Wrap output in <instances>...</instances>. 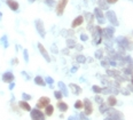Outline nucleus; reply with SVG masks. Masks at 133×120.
I'll list each match as a JSON object with an SVG mask.
<instances>
[{
	"mask_svg": "<svg viewBox=\"0 0 133 120\" xmlns=\"http://www.w3.org/2000/svg\"><path fill=\"white\" fill-rule=\"evenodd\" d=\"M45 1H47L48 3H52V2H53V0H45Z\"/></svg>",
	"mask_w": 133,
	"mask_h": 120,
	"instance_id": "bb28decb",
	"label": "nucleus"
},
{
	"mask_svg": "<svg viewBox=\"0 0 133 120\" xmlns=\"http://www.w3.org/2000/svg\"><path fill=\"white\" fill-rule=\"evenodd\" d=\"M67 3H68V0H60L59 3H57V7H56V13H57V15H62L63 10H64L65 6H67Z\"/></svg>",
	"mask_w": 133,
	"mask_h": 120,
	"instance_id": "f03ea898",
	"label": "nucleus"
},
{
	"mask_svg": "<svg viewBox=\"0 0 133 120\" xmlns=\"http://www.w3.org/2000/svg\"><path fill=\"white\" fill-rule=\"evenodd\" d=\"M29 1H30V2H32V1H35V0H29Z\"/></svg>",
	"mask_w": 133,
	"mask_h": 120,
	"instance_id": "c85d7f7f",
	"label": "nucleus"
},
{
	"mask_svg": "<svg viewBox=\"0 0 133 120\" xmlns=\"http://www.w3.org/2000/svg\"><path fill=\"white\" fill-rule=\"evenodd\" d=\"M115 103H116V99L114 98V97H110V98H109V104L110 105H114Z\"/></svg>",
	"mask_w": 133,
	"mask_h": 120,
	"instance_id": "6ab92c4d",
	"label": "nucleus"
},
{
	"mask_svg": "<svg viewBox=\"0 0 133 120\" xmlns=\"http://www.w3.org/2000/svg\"><path fill=\"white\" fill-rule=\"evenodd\" d=\"M45 109H46V110H45V112H46V116H52V114H53L54 108H53V106H52L50 104H48Z\"/></svg>",
	"mask_w": 133,
	"mask_h": 120,
	"instance_id": "9d476101",
	"label": "nucleus"
},
{
	"mask_svg": "<svg viewBox=\"0 0 133 120\" xmlns=\"http://www.w3.org/2000/svg\"><path fill=\"white\" fill-rule=\"evenodd\" d=\"M46 81H47L48 84H53V79L50 78V77H47V78H46Z\"/></svg>",
	"mask_w": 133,
	"mask_h": 120,
	"instance_id": "4be33fe9",
	"label": "nucleus"
},
{
	"mask_svg": "<svg viewBox=\"0 0 133 120\" xmlns=\"http://www.w3.org/2000/svg\"><path fill=\"white\" fill-rule=\"evenodd\" d=\"M36 26H37V29H38L40 36L44 37L45 36V31H44V26H43V22L42 21H37L36 22Z\"/></svg>",
	"mask_w": 133,
	"mask_h": 120,
	"instance_id": "423d86ee",
	"label": "nucleus"
},
{
	"mask_svg": "<svg viewBox=\"0 0 133 120\" xmlns=\"http://www.w3.org/2000/svg\"><path fill=\"white\" fill-rule=\"evenodd\" d=\"M54 95H55V97L57 99H60V98H62V94L60 93V92H55V93H54Z\"/></svg>",
	"mask_w": 133,
	"mask_h": 120,
	"instance_id": "f3484780",
	"label": "nucleus"
},
{
	"mask_svg": "<svg viewBox=\"0 0 133 120\" xmlns=\"http://www.w3.org/2000/svg\"><path fill=\"white\" fill-rule=\"evenodd\" d=\"M57 106H59V109L61 111H67V110H68V105L63 102H60L59 104H57Z\"/></svg>",
	"mask_w": 133,
	"mask_h": 120,
	"instance_id": "ddd939ff",
	"label": "nucleus"
},
{
	"mask_svg": "<svg viewBox=\"0 0 133 120\" xmlns=\"http://www.w3.org/2000/svg\"><path fill=\"white\" fill-rule=\"evenodd\" d=\"M108 1H109L110 3H114V2H116V1H117V0H108Z\"/></svg>",
	"mask_w": 133,
	"mask_h": 120,
	"instance_id": "393cba45",
	"label": "nucleus"
},
{
	"mask_svg": "<svg viewBox=\"0 0 133 120\" xmlns=\"http://www.w3.org/2000/svg\"><path fill=\"white\" fill-rule=\"evenodd\" d=\"M2 80L5 82H12L14 80V75H13L12 72H6V73H3L2 75Z\"/></svg>",
	"mask_w": 133,
	"mask_h": 120,
	"instance_id": "20e7f679",
	"label": "nucleus"
},
{
	"mask_svg": "<svg viewBox=\"0 0 133 120\" xmlns=\"http://www.w3.org/2000/svg\"><path fill=\"white\" fill-rule=\"evenodd\" d=\"M48 104H49V98H48V97H42V98L38 101V103H37V108L38 109L46 108Z\"/></svg>",
	"mask_w": 133,
	"mask_h": 120,
	"instance_id": "7ed1b4c3",
	"label": "nucleus"
},
{
	"mask_svg": "<svg viewBox=\"0 0 133 120\" xmlns=\"http://www.w3.org/2000/svg\"><path fill=\"white\" fill-rule=\"evenodd\" d=\"M59 86H60V88H61V90H62L63 93H64V95H65V96L68 95V92H67V88H65V85L63 84V82H59Z\"/></svg>",
	"mask_w": 133,
	"mask_h": 120,
	"instance_id": "4468645a",
	"label": "nucleus"
},
{
	"mask_svg": "<svg viewBox=\"0 0 133 120\" xmlns=\"http://www.w3.org/2000/svg\"><path fill=\"white\" fill-rule=\"evenodd\" d=\"M7 5H8L9 8L12 10H17L18 9V3L15 0H7Z\"/></svg>",
	"mask_w": 133,
	"mask_h": 120,
	"instance_id": "39448f33",
	"label": "nucleus"
},
{
	"mask_svg": "<svg viewBox=\"0 0 133 120\" xmlns=\"http://www.w3.org/2000/svg\"><path fill=\"white\" fill-rule=\"evenodd\" d=\"M77 60L79 61V62H84V57H83V56H78V57H77Z\"/></svg>",
	"mask_w": 133,
	"mask_h": 120,
	"instance_id": "5701e85b",
	"label": "nucleus"
},
{
	"mask_svg": "<svg viewBox=\"0 0 133 120\" xmlns=\"http://www.w3.org/2000/svg\"><path fill=\"white\" fill-rule=\"evenodd\" d=\"M86 39H87V37L86 36H82V40H86Z\"/></svg>",
	"mask_w": 133,
	"mask_h": 120,
	"instance_id": "a878e982",
	"label": "nucleus"
},
{
	"mask_svg": "<svg viewBox=\"0 0 133 120\" xmlns=\"http://www.w3.org/2000/svg\"><path fill=\"white\" fill-rule=\"evenodd\" d=\"M70 87L72 88V92H75V93H79L80 89L78 86H76V85H70Z\"/></svg>",
	"mask_w": 133,
	"mask_h": 120,
	"instance_id": "2eb2a0df",
	"label": "nucleus"
},
{
	"mask_svg": "<svg viewBox=\"0 0 133 120\" xmlns=\"http://www.w3.org/2000/svg\"><path fill=\"white\" fill-rule=\"evenodd\" d=\"M75 108L76 109H82L83 108V102H82V101H77L76 104H75Z\"/></svg>",
	"mask_w": 133,
	"mask_h": 120,
	"instance_id": "dca6fc26",
	"label": "nucleus"
},
{
	"mask_svg": "<svg viewBox=\"0 0 133 120\" xmlns=\"http://www.w3.org/2000/svg\"><path fill=\"white\" fill-rule=\"evenodd\" d=\"M1 15H2V14H1V13H0V20H1Z\"/></svg>",
	"mask_w": 133,
	"mask_h": 120,
	"instance_id": "cd10ccee",
	"label": "nucleus"
},
{
	"mask_svg": "<svg viewBox=\"0 0 133 120\" xmlns=\"http://www.w3.org/2000/svg\"><path fill=\"white\" fill-rule=\"evenodd\" d=\"M18 105L21 106L23 110H25V111H31V108H30V105L28 104L27 102H24V101H22V102L18 103Z\"/></svg>",
	"mask_w": 133,
	"mask_h": 120,
	"instance_id": "1a4fd4ad",
	"label": "nucleus"
},
{
	"mask_svg": "<svg viewBox=\"0 0 133 120\" xmlns=\"http://www.w3.org/2000/svg\"><path fill=\"white\" fill-rule=\"evenodd\" d=\"M23 98H24V99H30V98H31V96L24 93V94H23Z\"/></svg>",
	"mask_w": 133,
	"mask_h": 120,
	"instance_id": "412c9836",
	"label": "nucleus"
},
{
	"mask_svg": "<svg viewBox=\"0 0 133 120\" xmlns=\"http://www.w3.org/2000/svg\"><path fill=\"white\" fill-rule=\"evenodd\" d=\"M14 88V84H10L9 85V89H13Z\"/></svg>",
	"mask_w": 133,
	"mask_h": 120,
	"instance_id": "b1692460",
	"label": "nucleus"
},
{
	"mask_svg": "<svg viewBox=\"0 0 133 120\" xmlns=\"http://www.w3.org/2000/svg\"><path fill=\"white\" fill-rule=\"evenodd\" d=\"M31 118L32 120H45V116L39 109L31 110Z\"/></svg>",
	"mask_w": 133,
	"mask_h": 120,
	"instance_id": "f257e3e1",
	"label": "nucleus"
},
{
	"mask_svg": "<svg viewBox=\"0 0 133 120\" xmlns=\"http://www.w3.org/2000/svg\"><path fill=\"white\" fill-rule=\"evenodd\" d=\"M82 23H83V16H78V17L72 22V27L78 26V25H80Z\"/></svg>",
	"mask_w": 133,
	"mask_h": 120,
	"instance_id": "6e6552de",
	"label": "nucleus"
},
{
	"mask_svg": "<svg viewBox=\"0 0 133 120\" xmlns=\"http://www.w3.org/2000/svg\"><path fill=\"white\" fill-rule=\"evenodd\" d=\"M38 47H39V50H40L42 55L45 57V58H46V61H47V62H49L50 58H49V56H48V54H47V51H46V49H45V48L43 47V45H40V44L38 45Z\"/></svg>",
	"mask_w": 133,
	"mask_h": 120,
	"instance_id": "0eeeda50",
	"label": "nucleus"
},
{
	"mask_svg": "<svg viewBox=\"0 0 133 120\" xmlns=\"http://www.w3.org/2000/svg\"><path fill=\"white\" fill-rule=\"evenodd\" d=\"M35 82L37 85H40V86H45V81H44V79H43L42 77H36Z\"/></svg>",
	"mask_w": 133,
	"mask_h": 120,
	"instance_id": "f8f14e48",
	"label": "nucleus"
},
{
	"mask_svg": "<svg viewBox=\"0 0 133 120\" xmlns=\"http://www.w3.org/2000/svg\"><path fill=\"white\" fill-rule=\"evenodd\" d=\"M85 108H86V113L89 114L92 112V106H91V102L89 99H85Z\"/></svg>",
	"mask_w": 133,
	"mask_h": 120,
	"instance_id": "9b49d317",
	"label": "nucleus"
},
{
	"mask_svg": "<svg viewBox=\"0 0 133 120\" xmlns=\"http://www.w3.org/2000/svg\"><path fill=\"white\" fill-rule=\"evenodd\" d=\"M6 39H7V38H6V36H5V37H2V38H1V42H2V45L5 46V47H7V44H6Z\"/></svg>",
	"mask_w": 133,
	"mask_h": 120,
	"instance_id": "a211bd4d",
	"label": "nucleus"
},
{
	"mask_svg": "<svg viewBox=\"0 0 133 120\" xmlns=\"http://www.w3.org/2000/svg\"><path fill=\"white\" fill-rule=\"evenodd\" d=\"M24 58H25V61H29V55H28V50H24Z\"/></svg>",
	"mask_w": 133,
	"mask_h": 120,
	"instance_id": "aec40b11",
	"label": "nucleus"
}]
</instances>
